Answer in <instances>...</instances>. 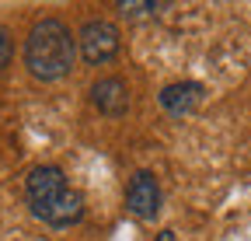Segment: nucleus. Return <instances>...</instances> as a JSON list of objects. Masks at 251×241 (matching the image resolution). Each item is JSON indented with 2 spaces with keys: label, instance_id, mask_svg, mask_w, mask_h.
<instances>
[{
  "label": "nucleus",
  "instance_id": "20e7f679",
  "mask_svg": "<svg viewBox=\"0 0 251 241\" xmlns=\"http://www.w3.org/2000/svg\"><path fill=\"white\" fill-rule=\"evenodd\" d=\"M126 206L133 210L140 220H157L161 214V186L150 171H136L126 186Z\"/></svg>",
  "mask_w": 251,
  "mask_h": 241
},
{
  "label": "nucleus",
  "instance_id": "7ed1b4c3",
  "mask_svg": "<svg viewBox=\"0 0 251 241\" xmlns=\"http://www.w3.org/2000/svg\"><path fill=\"white\" fill-rule=\"evenodd\" d=\"M77 53L87 59L91 67H101V63H112L119 56V32L115 25L108 21H87L77 35Z\"/></svg>",
  "mask_w": 251,
  "mask_h": 241
},
{
  "label": "nucleus",
  "instance_id": "1a4fd4ad",
  "mask_svg": "<svg viewBox=\"0 0 251 241\" xmlns=\"http://www.w3.org/2000/svg\"><path fill=\"white\" fill-rule=\"evenodd\" d=\"M153 241H178V234H175V231H161V234H157Z\"/></svg>",
  "mask_w": 251,
  "mask_h": 241
},
{
  "label": "nucleus",
  "instance_id": "423d86ee",
  "mask_svg": "<svg viewBox=\"0 0 251 241\" xmlns=\"http://www.w3.org/2000/svg\"><path fill=\"white\" fill-rule=\"evenodd\" d=\"M206 98V87L196 84V80H178V84H168L164 91H161V108L175 119H185V115H192Z\"/></svg>",
  "mask_w": 251,
  "mask_h": 241
},
{
  "label": "nucleus",
  "instance_id": "f03ea898",
  "mask_svg": "<svg viewBox=\"0 0 251 241\" xmlns=\"http://www.w3.org/2000/svg\"><path fill=\"white\" fill-rule=\"evenodd\" d=\"M74 59H77V39L74 32L63 21L56 18H42L35 28L28 32L25 42V67L31 77H39L46 84L67 77L74 70Z\"/></svg>",
  "mask_w": 251,
  "mask_h": 241
},
{
  "label": "nucleus",
  "instance_id": "39448f33",
  "mask_svg": "<svg viewBox=\"0 0 251 241\" xmlns=\"http://www.w3.org/2000/svg\"><path fill=\"white\" fill-rule=\"evenodd\" d=\"M87 98H91L94 108H98L101 115H108V119H119V115L129 112V87H126V80H119V77L94 80Z\"/></svg>",
  "mask_w": 251,
  "mask_h": 241
},
{
  "label": "nucleus",
  "instance_id": "0eeeda50",
  "mask_svg": "<svg viewBox=\"0 0 251 241\" xmlns=\"http://www.w3.org/2000/svg\"><path fill=\"white\" fill-rule=\"evenodd\" d=\"M119 11H122L126 18H150V14L168 11V4H164V0H143V4H136V0H122Z\"/></svg>",
  "mask_w": 251,
  "mask_h": 241
},
{
  "label": "nucleus",
  "instance_id": "f257e3e1",
  "mask_svg": "<svg viewBox=\"0 0 251 241\" xmlns=\"http://www.w3.org/2000/svg\"><path fill=\"white\" fill-rule=\"evenodd\" d=\"M25 203L31 210V217H39L49 227H74L84 217V196L70 189L67 175L56 164H39L31 168L25 178Z\"/></svg>",
  "mask_w": 251,
  "mask_h": 241
},
{
  "label": "nucleus",
  "instance_id": "6e6552de",
  "mask_svg": "<svg viewBox=\"0 0 251 241\" xmlns=\"http://www.w3.org/2000/svg\"><path fill=\"white\" fill-rule=\"evenodd\" d=\"M11 56H14V42H11V35L4 32V28H0V70L11 63Z\"/></svg>",
  "mask_w": 251,
  "mask_h": 241
}]
</instances>
